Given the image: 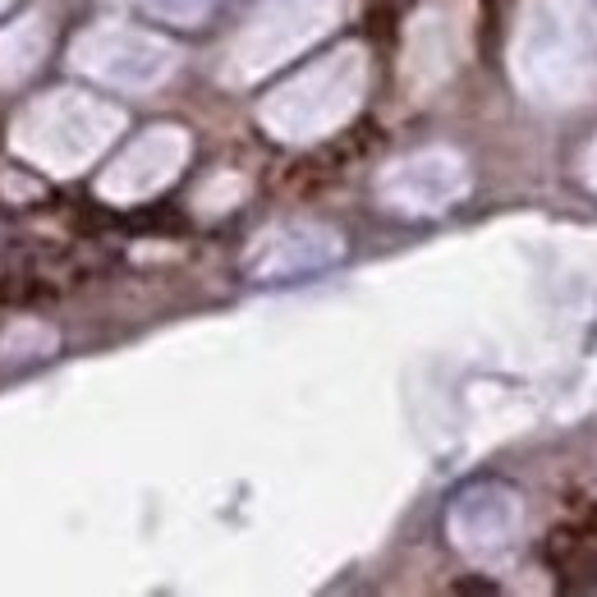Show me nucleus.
<instances>
[{
  "label": "nucleus",
  "instance_id": "7ed1b4c3",
  "mask_svg": "<svg viewBox=\"0 0 597 597\" xmlns=\"http://www.w3.org/2000/svg\"><path fill=\"white\" fill-rule=\"evenodd\" d=\"M69 60H74V69L111 83V88H152L170 74L175 51L157 37L134 33V28H88L74 37Z\"/></svg>",
  "mask_w": 597,
  "mask_h": 597
},
{
  "label": "nucleus",
  "instance_id": "9d476101",
  "mask_svg": "<svg viewBox=\"0 0 597 597\" xmlns=\"http://www.w3.org/2000/svg\"><path fill=\"white\" fill-rule=\"evenodd\" d=\"M5 5H10V0H0V10H5Z\"/></svg>",
  "mask_w": 597,
  "mask_h": 597
},
{
  "label": "nucleus",
  "instance_id": "f03ea898",
  "mask_svg": "<svg viewBox=\"0 0 597 597\" xmlns=\"http://www.w3.org/2000/svg\"><path fill=\"white\" fill-rule=\"evenodd\" d=\"M363 92V56L359 51H340L322 69L294 79L290 88L276 92V102H267V124L281 129V138H317L327 134L336 120L354 111Z\"/></svg>",
  "mask_w": 597,
  "mask_h": 597
},
{
  "label": "nucleus",
  "instance_id": "6e6552de",
  "mask_svg": "<svg viewBox=\"0 0 597 597\" xmlns=\"http://www.w3.org/2000/svg\"><path fill=\"white\" fill-rule=\"evenodd\" d=\"M42 51H46L42 14H23L19 23H10L0 33V88H14V83L28 79L37 69V60H42Z\"/></svg>",
  "mask_w": 597,
  "mask_h": 597
},
{
  "label": "nucleus",
  "instance_id": "20e7f679",
  "mask_svg": "<svg viewBox=\"0 0 597 597\" xmlns=\"http://www.w3.org/2000/svg\"><path fill=\"white\" fill-rule=\"evenodd\" d=\"M327 19L331 0H267L253 28L244 33V42H239V69L258 74V69L276 65L294 46H304L317 28H327Z\"/></svg>",
  "mask_w": 597,
  "mask_h": 597
},
{
  "label": "nucleus",
  "instance_id": "39448f33",
  "mask_svg": "<svg viewBox=\"0 0 597 597\" xmlns=\"http://www.w3.org/2000/svg\"><path fill=\"white\" fill-rule=\"evenodd\" d=\"M184 161V134L180 129H152L143 134L111 170L102 175V193L115 203H138L147 193H157L161 184H170V175Z\"/></svg>",
  "mask_w": 597,
  "mask_h": 597
},
{
  "label": "nucleus",
  "instance_id": "423d86ee",
  "mask_svg": "<svg viewBox=\"0 0 597 597\" xmlns=\"http://www.w3.org/2000/svg\"><path fill=\"white\" fill-rule=\"evenodd\" d=\"M336 258H340V239L331 230L285 226L258 239L253 258H248V271H258V276H299V271L327 267Z\"/></svg>",
  "mask_w": 597,
  "mask_h": 597
},
{
  "label": "nucleus",
  "instance_id": "1a4fd4ad",
  "mask_svg": "<svg viewBox=\"0 0 597 597\" xmlns=\"http://www.w3.org/2000/svg\"><path fill=\"white\" fill-rule=\"evenodd\" d=\"M134 5H143V10H152V14H166V19L189 23V19H203L216 0H134Z\"/></svg>",
  "mask_w": 597,
  "mask_h": 597
},
{
  "label": "nucleus",
  "instance_id": "0eeeda50",
  "mask_svg": "<svg viewBox=\"0 0 597 597\" xmlns=\"http://www.w3.org/2000/svg\"><path fill=\"white\" fill-rule=\"evenodd\" d=\"M382 193L405 212H437L441 203H451L460 193V161L441 157V152H423L400 166H391Z\"/></svg>",
  "mask_w": 597,
  "mask_h": 597
},
{
  "label": "nucleus",
  "instance_id": "f257e3e1",
  "mask_svg": "<svg viewBox=\"0 0 597 597\" xmlns=\"http://www.w3.org/2000/svg\"><path fill=\"white\" fill-rule=\"evenodd\" d=\"M120 129V111L88 92L60 88L23 102L10 120V147L14 157L33 161L51 175H74L83 170Z\"/></svg>",
  "mask_w": 597,
  "mask_h": 597
}]
</instances>
